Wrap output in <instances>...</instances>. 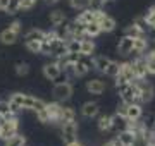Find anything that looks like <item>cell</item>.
I'll list each match as a JSON object with an SVG mask.
<instances>
[{
    "instance_id": "4fadbf2b",
    "label": "cell",
    "mask_w": 155,
    "mask_h": 146,
    "mask_svg": "<svg viewBox=\"0 0 155 146\" xmlns=\"http://www.w3.org/2000/svg\"><path fill=\"white\" fill-rule=\"evenodd\" d=\"M143 115V108H141V103L134 101V103H129L126 110V119L127 120H140Z\"/></svg>"
},
{
    "instance_id": "484cf974",
    "label": "cell",
    "mask_w": 155,
    "mask_h": 146,
    "mask_svg": "<svg viewBox=\"0 0 155 146\" xmlns=\"http://www.w3.org/2000/svg\"><path fill=\"white\" fill-rule=\"evenodd\" d=\"M102 33V28H100L98 23H90L84 24V38H95Z\"/></svg>"
},
{
    "instance_id": "9c48e42d",
    "label": "cell",
    "mask_w": 155,
    "mask_h": 146,
    "mask_svg": "<svg viewBox=\"0 0 155 146\" xmlns=\"http://www.w3.org/2000/svg\"><path fill=\"white\" fill-rule=\"evenodd\" d=\"M133 46H134V38H133V36H127V34H124V36L119 40L117 52H119V55L127 57V55H131V53H133Z\"/></svg>"
},
{
    "instance_id": "3957f363",
    "label": "cell",
    "mask_w": 155,
    "mask_h": 146,
    "mask_svg": "<svg viewBox=\"0 0 155 146\" xmlns=\"http://www.w3.org/2000/svg\"><path fill=\"white\" fill-rule=\"evenodd\" d=\"M52 95H54V100L55 101H67L72 96V84L67 83V81H62V83H57L52 90Z\"/></svg>"
},
{
    "instance_id": "8d00e7d4",
    "label": "cell",
    "mask_w": 155,
    "mask_h": 146,
    "mask_svg": "<svg viewBox=\"0 0 155 146\" xmlns=\"http://www.w3.org/2000/svg\"><path fill=\"white\" fill-rule=\"evenodd\" d=\"M143 21L148 24L150 28H153V29H155V5L152 7L148 12H147V16L143 17Z\"/></svg>"
},
{
    "instance_id": "4dcf8cb0",
    "label": "cell",
    "mask_w": 155,
    "mask_h": 146,
    "mask_svg": "<svg viewBox=\"0 0 155 146\" xmlns=\"http://www.w3.org/2000/svg\"><path fill=\"white\" fill-rule=\"evenodd\" d=\"M119 72H121V64L116 62V60H110V64H109L107 69H105V76H109V78H116Z\"/></svg>"
},
{
    "instance_id": "9a60e30c",
    "label": "cell",
    "mask_w": 155,
    "mask_h": 146,
    "mask_svg": "<svg viewBox=\"0 0 155 146\" xmlns=\"http://www.w3.org/2000/svg\"><path fill=\"white\" fill-rule=\"evenodd\" d=\"M100 108H98V103H95V101H86L83 103V107H81V115L84 119H95L98 115Z\"/></svg>"
},
{
    "instance_id": "ffe728a7",
    "label": "cell",
    "mask_w": 155,
    "mask_h": 146,
    "mask_svg": "<svg viewBox=\"0 0 155 146\" xmlns=\"http://www.w3.org/2000/svg\"><path fill=\"white\" fill-rule=\"evenodd\" d=\"M17 38H19V33H16V31H12V29H4L2 33H0V41L4 43V45H14L17 41Z\"/></svg>"
},
{
    "instance_id": "bcb514c9",
    "label": "cell",
    "mask_w": 155,
    "mask_h": 146,
    "mask_svg": "<svg viewBox=\"0 0 155 146\" xmlns=\"http://www.w3.org/2000/svg\"><path fill=\"white\" fill-rule=\"evenodd\" d=\"M66 146H83V144H81V143H79L78 139H72V141H67Z\"/></svg>"
},
{
    "instance_id": "60d3db41",
    "label": "cell",
    "mask_w": 155,
    "mask_h": 146,
    "mask_svg": "<svg viewBox=\"0 0 155 146\" xmlns=\"http://www.w3.org/2000/svg\"><path fill=\"white\" fill-rule=\"evenodd\" d=\"M36 119H38L41 124H47V122H50V119H48V113H47V110H40V112H36Z\"/></svg>"
},
{
    "instance_id": "6da1fadb",
    "label": "cell",
    "mask_w": 155,
    "mask_h": 146,
    "mask_svg": "<svg viewBox=\"0 0 155 146\" xmlns=\"http://www.w3.org/2000/svg\"><path fill=\"white\" fill-rule=\"evenodd\" d=\"M134 84L138 88V101L140 103H150L153 100V95H155V90L152 83H148L147 79H134Z\"/></svg>"
},
{
    "instance_id": "7c38bea8",
    "label": "cell",
    "mask_w": 155,
    "mask_h": 146,
    "mask_svg": "<svg viewBox=\"0 0 155 146\" xmlns=\"http://www.w3.org/2000/svg\"><path fill=\"white\" fill-rule=\"evenodd\" d=\"M134 141H136V134H134L133 131H129V129L119 131V134H117V143L121 146H133Z\"/></svg>"
},
{
    "instance_id": "8992f818",
    "label": "cell",
    "mask_w": 155,
    "mask_h": 146,
    "mask_svg": "<svg viewBox=\"0 0 155 146\" xmlns=\"http://www.w3.org/2000/svg\"><path fill=\"white\" fill-rule=\"evenodd\" d=\"M61 134H62V139L66 141H72V139H78V124L76 120H69V122H62L61 124Z\"/></svg>"
},
{
    "instance_id": "44dd1931",
    "label": "cell",
    "mask_w": 155,
    "mask_h": 146,
    "mask_svg": "<svg viewBox=\"0 0 155 146\" xmlns=\"http://www.w3.org/2000/svg\"><path fill=\"white\" fill-rule=\"evenodd\" d=\"M148 48V40L145 36H138L134 38V46H133V53L134 55H143L145 52Z\"/></svg>"
},
{
    "instance_id": "30bf717a",
    "label": "cell",
    "mask_w": 155,
    "mask_h": 146,
    "mask_svg": "<svg viewBox=\"0 0 155 146\" xmlns=\"http://www.w3.org/2000/svg\"><path fill=\"white\" fill-rule=\"evenodd\" d=\"M97 23L100 24V28H102V33H112L114 29H116L117 23L114 17H110L109 14H105V12H102V16L98 17V21Z\"/></svg>"
},
{
    "instance_id": "5bb4252c",
    "label": "cell",
    "mask_w": 155,
    "mask_h": 146,
    "mask_svg": "<svg viewBox=\"0 0 155 146\" xmlns=\"http://www.w3.org/2000/svg\"><path fill=\"white\" fill-rule=\"evenodd\" d=\"M133 64V71H134V78L136 79H143L147 78V64H145V59L141 55H138V59L136 60L131 62Z\"/></svg>"
},
{
    "instance_id": "f907efd6",
    "label": "cell",
    "mask_w": 155,
    "mask_h": 146,
    "mask_svg": "<svg viewBox=\"0 0 155 146\" xmlns=\"http://www.w3.org/2000/svg\"><path fill=\"white\" fill-rule=\"evenodd\" d=\"M107 2H110V0H107Z\"/></svg>"
},
{
    "instance_id": "ba28073f",
    "label": "cell",
    "mask_w": 155,
    "mask_h": 146,
    "mask_svg": "<svg viewBox=\"0 0 155 146\" xmlns=\"http://www.w3.org/2000/svg\"><path fill=\"white\" fill-rule=\"evenodd\" d=\"M43 76L48 81H57V79L62 76V67L55 62H50V64H45L43 65Z\"/></svg>"
},
{
    "instance_id": "d6986e66",
    "label": "cell",
    "mask_w": 155,
    "mask_h": 146,
    "mask_svg": "<svg viewBox=\"0 0 155 146\" xmlns=\"http://www.w3.org/2000/svg\"><path fill=\"white\" fill-rule=\"evenodd\" d=\"M45 36H47V31L33 28L24 34V43H26V41H45Z\"/></svg>"
},
{
    "instance_id": "f1b7e54d",
    "label": "cell",
    "mask_w": 155,
    "mask_h": 146,
    "mask_svg": "<svg viewBox=\"0 0 155 146\" xmlns=\"http://www.w3.org/2000/svg\"><path fill=\"white\" fill-rule=\"evenodd\" d=\"M50 23L54 26H61L62 23H66V14L64 11H52L50 12Z\"/></svg>"
},
{
    "instance_id": "ac0fdd59",
    "label": "cell",
    "mask_w": 155,
    "mask_h": 146,
    "mask_svg": "<svg viewBox=\"0 0 155 146\" xmlns=\"http://www.w3.org/2000/svg\"><path fill=\"white\" fill-rule=\"evenodd\" d=\"M24 101H26V93H14V95L9 98L11 108L14 110V112H17V110H24Z\"/></svg>"
},
{
    "instance_id": "f35d334b",
    "label": "cell",
    "mask_w": 155,
    "mask_h": 146,
    "mask_svg": "<svg viewBox=\"0 0 155 146\" xmlns=\"http://www.w3.org/2000/svg\"><path fill=\"white\" fill-rule=\"evenodd\" d=\"M36 0H19V11H31Z\"/></svg>"
},
{
    "instance_id": "d6a6232c",
    "label": "cell",
    "mask_w": 155,
    "mask_h": 146,
    "mask_svg": "<svg viewBox=\"0 0 155 146\" xmlns=\"http://www.w3.org/2000/svg\"><path fill=\"white\" fill-rule=\"evenodd\" d=\"M26 144V138L21 134H14L12 138L5 139V146H24Z\"/></svg>"
},
{
    "instance_id": "277c9868",
    "label": "cell",
    "mask_w": 155,
    "mask_h": 146,
    "mask_svg": "<svg viewBox=\"0 0 155 146\" xmlns=\"http://www.w3.org/2000/svg\"><path fill=\"white\" fill-rule=\"evenodd\" d=\"M117 91H119V95H121V101H124V103H127V105L138 101V88H136V84H134V81L121 86V88H117Z\"/></svg>"
},
{
    "instance_id": "52a82bcc",
    "label": "cell",
    "mask_w": 155,
    "mask_h": 146,
    "mask_svg": "<svg viewBox=\"0 0 155 146\" xmlns=\"http://www.w3.org/2000/svg\"><path fill=\"white\" fill-rule=\"evenodd\" d=\"M48 43H50V55H54L55 59L67 53V40L55 38L54 41H48Z\"/></svg>"
},
{
    "instance_id": "f546056e",
    "label": "cell",
    "mask_w": 155,
    "mask_h": 146,
    "mask_svg": "<svg viewBox=\"0 0 155 146\" xmlns=\"http://www.w3.org/2000/svg\"><path fill=\"white\" fill-rule=\"evenodd\" d=\"M145 64H147V72L155 76V50L148 52V55L145 57Z\"/></svg>"
},
{
    "instance_id": "b9f144b4",
    "label": "cell",
    "mask_w": 155,
    "mask_h": 146,
    "mask_svg": "<svg viewBox=\"0 0 155 146\" xmlns=\"http://www.w3.org/2000/svg\"><path fill=\"white\" fill-rule=\"evenodd\" d=\"M107 4V0H90V7L93 9H102Z\"/></svg>"
},
{
    "instance_id": "8fae6325",
    "label": "cell",
    "mask_w": 155,
    "mask_h": 146,
    "mask_svg": "<svg viewBox=\"0 0 155 146\" xmlns=\"http://www.w3.org/2000/svg\"><path fill=\"white\" fill-rule=\"evenodd\" d=\"M86 90L91 95H102L107 90V83L102 79H90V81H86Z\"/></svg>"
},
{
    "instance_id": "7bdbcfd3",
    "label": "cell",
    "mask_w": 155,
    "mask_h": 146,
    "mask_svg": "<svg viewBox=\"0 0 155 146\" xmlns=\"http://www.w3.org/2000/svg\"><path fill=\"white\" fill-rule=\"evenodd\" d=\"M126 110H127V103L121 101V105H117V113L122 115V117H126Z\"/></svg>"
},
{
    "instance_id": "cb8c5ba5",
    "label": "cell",
    "mask_w": 155,
    "mask_h": 146,
    "mask_svg": "<svg viewBox=\"0 0 155 146\" xmlns=\"http://www.w3.org/2000/svg\"><path fill=\"white\" fill-rule=\"evenodd\" d=\"M95 52V43L91 38H81V50H79V53L83 57H90L93 55Z\"/></svg>"
},
{
    "instance_id": "e575fe53",
    "label": "cell",
    "mask_w": 155,
    "mask_h": 146,
    "mask_svg": "<svg viewBox=\"0 0 155 146\" xmlns=\"http://www.w3.org/2000/svg\"><path fill=\"white\" fill-rule=\"evenodd\" d=\"M69 5L76 11H83V9L90 7V0H69Z\"/></svg>"
},
{
    "instance_id": "2e32d148",
    "label": "cell",
    "mask_w": 155,
    "mask_h": 146,
    "mask_svg": "<svg viewBox=\"0 0 155 146\" xmlns=\"http://www.w3.org/2000/svg\"><path fill=\"white\" fill-rule=\"evenodd\" d=\"M90 69H91V64L79 59V60L74 64V67H72V76H74V78H84V76L90 72Z\"/></svg>"
},
{
    "instance_id": "603a6c76",
    "label": "cell",
    "mask_w": 155,
    "mask_h": 146,
    "mask_svg": "<svg viewBox=\"0 0 155 146\" xmlns=\"http://www.w3.org/2000/svg\"><path fill=\"white\" fill-rule=\"evenodd\" d=\"M124 34H127V36H133V38L145 36V28H143V26H140V21H136V23H133L131 26H127V28L124 29Z\"/></svg>"
},
{
    "instance_id": "ab89813d",
    "label": "cell",
    "mask_w": 155,
    "mask_h": 146,
    "mask_svg": "<svg viewBox=\"0 0 155 146\" xmlns=\"http://www.w3.org/2000/svg\"><path fill=\"white\" fill-rule=\"evenodd\" d=\"M17 11H19V0H11L7 9H5V12L7 14H16Z\"/></svg>"
},
{
    "instance_id": "e0dca14e",
    "label": "cell",
    "mask_w": 155,
    "mask_h": 146,
    "mask_svg": "<svg viewBox=\"0 0 155 146\" xmlns=\"http://www.w3.org/2000/svg\"><path fill=\"white\" fill-rule=\"evenodd\" d=\"M61 103L59 101H52V103H47V113H48V119L50 122H59V119H61Z\"/></svg>"
},
{
    "instance_id": "d4e9b609",
    "label": "cell",
    "mask_w": 155,
    "mask_h": 146,
    "mask_svg": "<svg viewBox=\"0 0 155 146\" xmlns=\"http://www.w3.org/2000/svg\"><path fill=\"white\" fill-rule=\"evenodd\" d=\"M121 76H124V78L127 79V81H129V83H133L134 79V71H133V64H131V62H122L121 64Z\"/></svg>"
},
{
    "instance_id": "4316f807",
    "label": "cell",
    "mask_w": 155,
    "mask_h": 146,
    "mask_svg": "<svg viewBox=\"0 0 155 146\" xmlns=\"http://www.w3.org/2000/svg\"><path fill=\"white\" fill-rule=\"evenodd\" d=\"M74 119H76V112H74L71 107H62L61 108V119H59V124L69 122V120H74Z\"/></svg>"
},
{
    "instance_id": "ee69618b",
    "label": "cell",
    "mask_w": 155,
    "mask_h": 146,
    "mask_svg": "<svg viewBox=\"0 0 155 146\" xmlns=\"http://www.w3.org/2000/svg\"><path fill=\"white\" fill-rule=\"evenodd\" d=\"M9 29L16 31V33H21V23H19V21H14V23H11V24H9Z\"/></svg>"
},
{
    "instance_id": "7a4b0ae2",
    "label": "cell",
    "mask_w": 155,
    "mask_h": 146,
    "mask_svg": "<svg viewBox=\"0 0 155 146\" xmlns=\"http://www.w3.org/2000/svg\"><path fill=\"white\" fill-rule=\"evenodd\" d=\"M19 129V120L17 117H9V119H0V139H9L14 134H17Z\"/></svg>"
},
{
    "instance_id": "83f0119b",
    "label": "cell",
    "mask_w": 155,
    "mask_h": 146,
    "mask_svg": "<svg viewBox=\"0 0 155 146\" xmlns=\"http://www.w3.org/2000/svg\"><path fill=\"white\" fill-rule=\"evenodd\" d=\"M14 110L11 108V103L5 100H0V119H9V117H14Z\"/></svg>"
},
{
    "instance_id": "681fc988",
    "label": "cell",
    "mask_w": 155,
    "mask_h": 146,
    "mask_svg": "<svg viewBox=\"0 0 155 146\" xmlns=\"http://www.w3.org/2000/svg\"><path fill=\"white\" fill-rule=\"evenodd\" d=\"M47 2H50V4H57L59 0H47Z\"/></svg>"
},
{
    "instance_id": "7dc6e473",
    "label": "cell",
    "mask_w": 155,
    "mask_h": 146,
    "mask_svg": "<svg viewBox=\"0 0 155 146\" xmlns=\"http://www.w3.org/2000/svg\"><path fill=\"white\" fill-rule=\"evenodd\" d=\"M104 146H121V144H119V143H117V139H116V141H109V143H105Z\"/></svg>"
},
{
    "instance_id": "d590c367",
    "label": "cell",
    "mask_w": 155,
    "mask_h": 146,
    "mask_svg": "<svg viewBox=\"0 0 155 146\" xmlns=\"http://www.w3.org/2000/svg\"><path fill=\"white\" fill-rule=\"evenodd\" d=\"M41 43L43 41H26V48L31 53H41Z\"/></svg>"
},
{
    "instance_id": "f6af8a7d",
    "label": "cell",
    "mask_w": 155,
    "mask_h": 146,
    "mask_svg": "<svg viewBox=\"0 0 155 146\" xmlns=\"http://www.w3.org/2000/svg\"><path fill=\"white\" fill-rule=\"evenodd\" d=\"M9 2L11 0H0V11H5L7 5H9Z\"/></svg>"
},
{
    "instance_id": "836d02e7",
    "label": "cell",
    "mask_w": 155,
    "mask_h": 146,
    "mask_svg": "<svg viewBox=\"0 0 155 146\" xmlns=\"http://www.w3.org/2000/svg\"><path fill=\"white\" fill-rule=\"evenodd\" d=\"M98 129L102 131V132L112 129V117L110 115H102V117L98 119Z\"/></svg>"
},
{
    "instance_id": "74e56055",
    "label": "cell",
    "mask_w": 155,
    "mask_h": 146,
    "mask_svg": "<svg viewBox=\"0 0 155 146\" xmlns=\"http://www.w3.org/2000/svg\"><path fill=\"white\" fill-rule=\"evenodd\" d=\"M29 72V65L26 62H17L16 64V74L17 76H28Z\"/></svg>"
},
{
    "instance_id": "5b68a950",
    "label": "cell",
    "mask_w": 155,
    "mask_h": 146,
    "mask_svg": "<svg viewBox=\"0 0 155 146\" xmlns=\"http://www.w3.org/2000/svg\"><path fill=\"white\" fill-rule=\"evenodd\" d=\"M102 9H93V7H86V9H83V12H79V16L74 19L76 23L79 24H90V23H97L98 21V17L102 16Z\"/></svg>"
},
{
    "instance_id": "7402d4cb",
    "label": "cell",
    "mask_w": 155,
    "mask_h": 146,
    "mask_svg": "<svg viewBox=\"0 0 155 146\" xmlns=\"http://www.w3.org/2000/svg\"><path fill=\"white\" fill-rule=\"evenodd\" d=\"M109 64H110V59L105 57V55L95 57V59H93V69L97 71V72H100V74H105V69H107Z\"/></svg>"
},
{
    "instance_id": "1f68e13d",
    "label": "cell",
    "mask_w": 155,
    "mask_h": 146,
    "mask_svg": "<svg viewBox=\"0 0 155 146\" xmlns=\"http://www.w3.org/2000/svg\"><path fill=\"white\" fill-rule=\"evenodd\" d=\"M81 50V40L79 38H69L67 40V52L71 53H79ZM81 55V53H79Z\"/></svg>"
},
{
    "instance_id": "c3c4849f",
    "label": "cell",
    "mask_w": 155,
    "mask_h": 146,
    "mask_svg": "<svg viewBox=\"0 0 155 146\" xmlns=\"http://www.w3.org/2000/svg\"><path fill=\"white\" fill-rule=\"evenodd\" d=\"M147 146H155V139L153 141H148V144H147Z\"/></svg>"
}]
</instances>
